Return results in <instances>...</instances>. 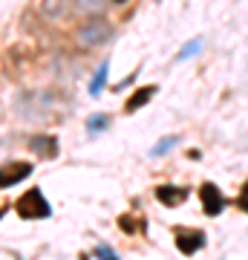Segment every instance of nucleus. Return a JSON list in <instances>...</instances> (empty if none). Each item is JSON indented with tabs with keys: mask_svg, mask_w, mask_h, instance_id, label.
<instances>
[{
	"mask_svg": "<svg viewBox=\"0 0 248 260\" xmlns=\"http://www.w3.org/2000/svg\"><path fill=\"white\" fill-rule=\"evenodd\" d=\"M78 6H81V9H87V12H98L104 6V0H78Z\"/></svg>",
	"mask_w": 248,
	"mask_h": 260,
	"instance_id": "2eb2a0df",
	"label": "nucleus"
},
{
	"mask_svg": "<svg viewBox=\"0 0 248 260\" xmlns=\"http://www.w3.org/2000/svg\"><path fill=\"white\" fill-rule=\"evenodd\" d=\"M176 142H179V136H165V139H159V145L150 150V156H162V153H167V150H173Z\"/></svg>",
	"mask_w": 248,
	"mask_h": 260,
	"instance_id": "ddd939ff",
	"label": "nucleus"
},
{
	"mask_svg": "<svg viewBox=\"0 0 248 260\" xmlns=\"http://www.w3.org/2000/svg\"><path fill=\"white\" fill-rule=\"evenodd\" d=\"M107 70H110V61H101L98 73H95V78L90 81V95H101L104 84H107Z\"/></svg>",
	"mask_w": 248,
	"mask_h": 260,
	"instance_id": "9d476101",
	"label": "nucleus"
},
{
	"mask_svg": "<svg viewBox=\"0 0 248 260\" xmlns=\"http://www.w3.org/2000/svg\"><path fill=\"white\" fill-rule=\"evenodd\" d=\"M113 38V26L107 20H87L84 26H78V44L84 49H92V47H101Z\"/></svg>",
	"mask_w": 248,
	"mask_h": 260,
	"instance_id": "f03ea898",
	"label": "nucleus"
},
{
	"mask_svg": "<svg viewBox=\"0 0 248 260\" xmlns=\"http://www.w3.org/2000/svg\"><path fill=\"white\" fill-rule=\"evenodd\" d=\"M173 234H176V249L182 251V254H196L208 243L205 232H199V229H176Z\"/></svg>",
	"mask_w": 248,
	"mask_h": 260,
	"instance_id": "7ed1b4c3",
	"label": "nucleus"
},
{
	"mask_svg": "<svg viewBox=\"0 0 248 260\" xmlns=\"http://www.w3.org/2000/svg\"><path fill=\"white\" fill-rule=\"evenodd\" d=\"M188 188H182V185H159L156 188V200L162 205H167V208H176V205H182L185 200H188Z\"/></svg>",
	"mask_w": 248,
	"mask_h": 260,
	"instance_id": "423d86ee",
	"label": "nucleus"
},
{
	"mask_svg": "<svg viewBox=\"0 0 248 260\" xmlns=\"http://www.w3.org/2000/svg\"><path fill=\"white\" fill-rule=\"evenodd\" d=\"M95 257H107V260H116V257H119V254H116V251H113L110 246H98V249H95Z\"/></svg>",
	"mask_w": 248,
	"mask_h": 260,
	"instance_id": "dca6fc26",
	"label": "nucleus"
},
{
	"mask_svg": "<svg viewBox=\"0 0 248 260\" xmlns=\"http://www.w3.org/2000/svg\"><path fill=\"white\" fill-rule=\"evenodd\" d=\"M69 9H73L69 0H44V12L49 15V18H64Z\"/></svg>",
	"mask_w": 248,
	"mask_h": 260,
	"instance_id": "1a4fd4ad",
	"label": "nucleus"
},
{
	"mask_svg": "<svg viewBox=\"0 0 248 260\" xmlns=\"http://www.w3.org/2000/svg\"><path fill=\"white\" fill-rule=\"evenodd\" d=\"M32 171H35V168L29 165V162H6V165H0V188L18 185V182H23Z\"/></svg>",
	"mask_w": 248,
	"mask_h": 260,
	"instance_id": "20e7f679",
	"label": "nucleus"
},
{
	"mask_svg": "<svg viewBox=\"0 0 248 260\" xmlns=\"http://www.w3.org/2000/svg\"><path fill=\"white\" fill-rule=\"evenodd\" d=\"M15 211L23 217V220H46L52 214V205L46 203V197L41 188H29L26 194L15 203Z\"/></svg>",
	"mask_w": 248,
	"mask_h": 260,
	"instance_id": "f257e3e1",
	"label": "nucleus"
},
{
	"mask_svg": "<svg viewBox=\"0 0 248 260\" xmlns=\"http://www.w3.org/2000/svg\"><path fill=\"white\" fill-rule=\"evenodd\" d=\"M29 150L38 153L41 159H55L58 156V139L55 136H35V139H29Z\"/></svg>",
	"mask_w": 248,
	"mask_h": 260,
	"instance_id": "0eeeda50",
	"label": "nucleus"
},
{
	"mask_svg": "<svg viewBox=\"0 0 248 260\" xmlns=\"http://www.w3.org/2000/svg\"><path fill=\"white\" fill-rule=\"evenodd\" d=\"M3 214H6V208H0V217H3Z\"/></svg>",
	"mask_w": 248,
	"mask_h": 260,
	"instance_id": "f3484780",
	"label": "nucleus"
},
{
	"mask_svg": "<svg viewBox=\"0 0 248 260\" xmlns=\"http://www.w3.org/2000/svg\"><path fill=\"white\" fill-rule=\"evenodd\" d=\"M119 225L127 234H136V232H141V229H145V220H133V217H127V214H124V217L119 220Z\"/></svg>",
	"mask_w": 248,
	"mask_h": 260,
	"instance_id": "4468645a",
	"label": "nucleus"
},
{
	"mask_svg": "<svg viewBox=\"0 0 248 260\" xmlns=\"http://www.w3.org/2000/svg\"><path fill=\"white\" fill-rule=\"evenodd\" d=\"M107 124H110V116H104V113H98V116H90V121H87V133H101Z\"/></svg>",
	"mask_w": 248,
	"mask_h": 260,
	"instance_id": "f8f14e48",
	"label": "nucleus"
},
{
	"mask_svg": "<svg viewBox=\"0 0 248 260\" xmlns=\"http://www.w3.org/2000/svg\"><path fill=\"white\" fill-rule=\"evenodd\" d=\"M199 49H202V38H193L191 44H185V47H182V52L176 55V61H188V58H193Z\"/></svg>",
	"mask_w": 248,
	"mask_h": 260,
	"instance_id": "9b49d317",
	"label": "nucleus"
},
{
	"mask_svg": "<svg viewBox=\"0 0 248 260\" xmlns=\"http://www.w3.org/2000/svg\"><path fill=\"white\" fill-rule=\"evenodd\" d=\"M156 93H159V87H156V84H147V87L136 90V93H133V95L127 99V102H124V113H127V116H130V113H136L138 107H145V104L150 102V99H153Z\"/></svg>",
	"mask_w": 248,
	"mask_h": 260,
	"instance_id": "6e6552de",
	"label": "nucleus"
},
{
	"mask_svg": "<svg viewBox=\"0 0 248 260\" xmlns=\"http://www.w3.org/2000/svg\"><path fill=\"white\" fill-rule=\"evenodd\" d=\"M116 3H127V0H116Z\"/></svg>",
	"mask_w": 248,
	"mask_h": 260,
	"instance_id": "a211bd4d",
	"label": "nucleus"
},
{
	"mask_svg": "<svg viewBox=\"0 0 248 260\" xmlns=\"http://www.w3.org/2000/svg\"><path fill=\"white\" fill-rule=\"evenodd\" d=\"M199 197H202V208L208 217H220L222 208H225V197H222V191L214 182H205L202 188H199Z\"/></svg>",
	"mask_w": 248,
	"mask_h": 260,
	"instance_id": "39448f33",
	"label": "nucleus"
}]
</instances>
